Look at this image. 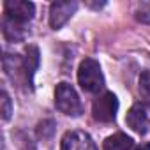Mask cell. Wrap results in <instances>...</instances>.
I'll use <instances>...</instances> for the list:
<instances>
[{
	"label": "cell",
	"mask_w": 150,
	"mask_h": 150,
	"mask_svg": "<svg viewBox=\"0 0 150 150\" xmlns=\"http://www.w3.org/2000/svg\"><path fill=\"white\" fill-rule=\"evenodd\" d=\"M0 103H2V118L9 120V117L13 113V108H11V99H9L6 90H2V99H0Z\"/></svg>",
	"instance_id": "obj_12"
},
{
	"label": "cell",
	"mask_w": 150,
	"mask_h": 150,
	"mask_svg": "<svg viewBox=\"0 0 150 150\" xmlns=\"http://www.w3.org/2000/svg\"><path fill=\"white\" fill-rule=\"evenodd\" d=\"M39 65V51L35 46H30L27 51H25V57L21 60V72L25 76V81L27 85H32V80H34V72Z\"/></svg>",
	"instance_id": "obj_8"
},
{
	"label": "cell",
	"mask_w": 150,
	"mask_h": 150,
	"mask_svg": "<svg viewBox=\"0 0 150 150\" xmlns=\"http://www.w3.org/2000/svg\"><path fill=\"white\" fill-rule=\"evenodd\" d=\"M78 83L88 94H97L104 87V76L99 62L94 58H85L78 67Z\"/></svg>",
	"instance_id": "obj_1"
},
{
	"label": "cell",
	"mask_w": 150,
	"mask_h": 150,
	"mask_svg": "<svg viewBox=\"0 0 150 150\" xmlns=\"http://www.w3.org/2000/svg\"><path fill=\"white\" fill-rule=\"evenodd\" d=\"M136 150H150V141H148V143H143V145H139Z\"/></svg>",
	"instance_id": "obj_14"
},
{
	"label": "cell",
	"mask_w": 150,
	"mask_h": 150,
	"mask_svg": "<svg viewBox=\"0 0 150 150\" xmlns=\"http://www.w3.org/2000/svg\"><path fill=\"white\" fill-rule=\"evenodd\" d=\"M4 11H6V18L20 23V25H27L35 13V6L27 0H7L4 4Z\"/></svg>",
	"instance_id": "obj_4"
},
{
	"label": "cell",
	"mask_w": 150,
	"mask_h": 150,
	"mask_svg": "<svg viewBox=\"0 0 150 150\" xmlns=\"http://www.w3.org/2000/svg\"><path fill=\"white\" fill-rule=\"evenodd\" d=\"M55 106L58 111L69 117H80L81 115V101L74 90L72 85L69 83H58L55 88Z\"/></svg>",
	"instance_id": "obj_2"
},
{
	"label": "cell",
	"mask_w": 150,
	"mask_h": 150,
	"mask_svg": "<svg viewBox=\"0 0 150 150\" xmlns=\"http://www.w3.org/2000/svg\"><path fill=\"white\" fill-rule=\"evenodd\" d=\"M60 150H97V145L83 131H69L62 138Z\"/></svg>",
	"instance_id": "obj_5"
},
{
	"label": "cell",
	"mask_w": 150,
	"mask_h": 150,
	"mask_svg": "<svg viewBox=\"0 0 150 150\" xmlns=\"http://www.w3.org/2000/svg\"><path fill=\"white\" fill-rule=\"evenodd\" d=\"M134 146L132 138H129L124 132H117L113 136H108L103 143V150H131Z\"/></svg>",
	"instance_id": "obj_9"
},
{
	"label": "cell",
	"mask_w": 150,
	"mask_h": 150,
	"mask_svg": "<svg viewBox=\"0 0 150 150\" xmlns=\"http://www.w3.org/2000/svg\"><path fill=\"white\" fill-rule=\"evenodd\" d=\"M125 122L127 125L138 132V134H145L148 131V117H146V111L141 104H134L129 111H127V117H125Z\"/></svg>",
	"instance_id": "obj_7"
},
{
	"label": "cell",
	"mask_w": 150,
	"mask_h": 150,
	"mask_svg": "<svg viewBox=\"0 0 150 150\" xmlns=\"http://www.w3.org/2000/svg\"><path fill=\"white\" fill-rule=\"evenodd\" d=\"M118 110V99L111 92H104L92 104V117L97 122H113Z\"/></svg>",
	"instance_id": "obj_3"
},
{
	"label": "cell",
	"mask_w": 150,
	"mask_h": 150,
	"mask_svg": "<svg viewBox=\"0 0 150 150\" xmlns=\"http://www.w3.org/2000/svg\"><path fill=\"white\" fill-rule=\"evenodd\" d=\"M139 92L150 103V71H145L139 78Z\"/></svg>",
	"instance_id": "obj_11"
},
{
	"label": "cell",
	"mask_w": 150,
	"mask_h": 150,
	"mask_svg": "<svg viewBox=\"0 0 150 150\" xmlns=\"http://www.w3.org/2000/svg\"><path fill=\"white\" fill-rule=\"evenodd\" d=\"M136 18H138L141 23H150V11H138Z\"/></svg>",
	"instance_id": "obj_13"
},
{
	"label": "cell",
	"mask_w": 150,
	"mask_h": 150,
	"mask_svg": "<svg viewBox=\"0 0 150 150\" xmlns=\"http://www.w3.org/2000/svg\"><path fill=\"white\" fill-rule=\"evenodd\" d=\"M78 9L76 2H53L50 7V25L51 28H60L67 23V20Z\"/></svg>",
	"instance_id": "obj_6"
},
{
	"label": "cell",
	"mask_w": 150,
	"mask_h": 150,
	"mask_svg": "<svg viewBox=\"0 0 150 150\" xmlns=\"http://www.w3.org/2000/svg\"><path fill=\"white\" fill-rule=\"evenodd\" d=\"M2 32H4L6 39H9V41H20L25 35V25H20V23L13 21L9 18H4V28H2Z\"/></svg>",
	"instance_id": "obj_10"
}]
</instances>
